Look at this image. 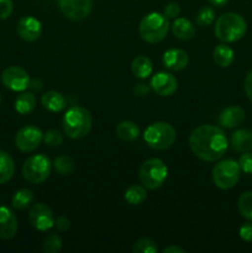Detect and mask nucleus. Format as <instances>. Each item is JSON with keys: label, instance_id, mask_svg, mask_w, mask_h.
Listing matches in <instances>:
<instances>
[{"label": "nucleus", "instance_id": "nucleus-1", "mask_svg": "<svg viewBox=\"0 0 252 253\" xmlns=\"http://www.w3.org/2000/svg\"><path fill=\"white\" fill-rule=\"evenodd\" d=\"M189 147L193 155L205 162H216L226 153L229 142L222 128L202 125L190 132Z\"/></svg>", "mask_w": 252, "mask_h": 253}, {"label": "nucleus", "instance_id": "nucleus-2", "mask_svg": "<svg viewBox=\"0 0 252 253\" xmlns=\"http://www.w3.org/2000/svg\"><path fill=\"white\" fill-rule=\"evenodd\" d=\"M93 118L85 108L73 105L66 111L62 119V127L67 137L72 140H81L85 137L91 130Z\"/></svg>", "mask_w": 252, "mask_h": 253}, {"label": "nucleus", "instance_id": "nucleus-3", "mask_svg": "<svg viewBox=\"0 0 252 253\" xmlns=\"http://www.w3.org/2000/svg\"><path fill=\"white\" fill-rule=\"evenodd\" d=\"M247 31V22L236 12H225L217 17L215 22V36L224 43H232L245 36Z\"/></svg>", "mask_w": 252, "mask_h": 253}, {"label": "nucleus", "instance_id": "nucleus-4", "mask_svg": "<svg viewBox=\"0 0 252 253\" xmlns=\"http://www.w3.org/2000/svg\"><path fill=\"white\" fill-rule=\"evenodd\" d=\"M169 27V21L165 15L160 12H150L141 20L138 31L143 41L155 44L166 39Z\"/></svg>", "mask_w": 252, "mask_h": 253}, {"label": "nucleus", "instance_id": "nucleus-5", "mask_svg": "<svg viewBox=\"0 0 252 253\" xmlns=\"http://www.w3.org/2000/svg\"><path fill=\"white\" fill-rule=\"evenodd\" d=\"M143 138L146 143L153 150L165 151L172 147L173 143L175 142L177 132L170 124L160 121V123L151 124L146 128L143 132Z\"/></svg>", "mask_w": 252, "mask_h": 253}, {"label": "nucleus", "instance_id": "nucleus-6", "mask_svg": "<svg viewBox=\"0 0 252 253\" xmlns=\"http://www.w3.org/2000/svg\"><path fill=\"white\" fill-rule=\"evenodd\" d=\"M168 175V168L160 158H150L141 165L138 178L147 189H158L162 187Z\"/></svg>", "mask_w": 252, "mask_h": 253}, {"label": "nucleus", "instance_id": "nucleus-7", "mask_svg": "<svg viewBox=\"0 0 252 253\" xmlns=\"http://www.w3.org/2000/svg\"><path fill=\"white\" fill-rule=\"evenodd\" d=\"M52 163L44 155H32L22 165V177L31 184H41L49 177Z\"/></svg>", "mask_w": 252, "mask_h": 253}, {"label": "nucleus", "instance_id": "nucleus-8", "mask_svg": "<svg viewBox=\"0 0 252 253\" xmlns=\"http://www.w3.org/2000/svg\"><path fill=\"white\" fill-rule=\"evenodd\" d=\"M241 169L236 161L222 160L215 165L212 169V182L220 189H231L237 184Z\"/></svg>", "mask_w": 252, "mask_h": 253}, {"label": "nucleus", "instance_id": "nucleus-9", "mask_svg": "<svg viewBox=\"0 0 252 253\" xmlns=\"http://www.w3.org/2000/svg\"><path fill=\"white\" fill-rule=\"evenodd\" d=\"M43 141V133L37 126L26 125L17 131L15 145L21 152H32L37 150Z\"/></svg>", "mask_w": 252, "mask_h": 253}, {"label": "nucleus", "instance_id": "nucleus-10", "mask_svg": "<svg viewBox=\"0 0 252 253\" xmlns=\"http://www.w3.org/2000/svg\"><path fill=\"white\" fill-rule=\"evenodd\" d=\"M29 221L34 229L39 231H48L54 226V215L51 208L43 203L32 205L29 211Z\"/></svg>", "mask_w": 252, "mask_h": 253}, {"label": "nucleus", "instance_id": "nucleus-11", "mask_svg": "<svg viewBox=\"0 0 252 253\" xmlns=\"http://www.w3.org/2000/svg\"><path fill=\"white\" fill-rule=\"evenodd\" d=\"M29 73L19 66H10L1 73V83L12 91H25L30 86Z\"/></svg>", "mask_w": 252, "mask_h": 253}, {"label": "nucleus", "instance_id": "nucleus-12", "mask_svg": "<svg viewBox=\"0 0 252 253\" xmlns=\"http://www.w3.org/2000/svg\"><path fill=\"white\" fill-rule=\"evenodd\" d=\"M62 14L73 21L86 19L93 9V0H58Z\"/></svg>", "mask_w": 252, "mask_h": 253}, {"label": "nucleus", "instance_id": "nucleus-13", "mask_svg": "<svg viewBox=\"0 0 252 253\" xmlns=\"http://www.w3.org/2000/svg\"><path fill=\"white\" fill-rule=\"evenodd\" d=\"M151 89L160 96H170L177 91L178 81L172 73L158 72L151 79Z\"/></svg>", "mask_w": 252, "mask_h": 253}, {"label": "nucleus", "instance_id": "nucleus-14", "mask_svg": "<svg viewBox=\"0 0 252 253\" xmlns=\"http://www.w3.org/2000/svg\"><path fill=\"white\" fill-rule=\"evenodd\" d=\"M17 35L26 42H34L40 39L42 34V25L40 20L34 16H22L16 25Z\"/></svg>", "mask_w": 252, "mask_h": 253}, {"label": "nucleus", "instance_id": "nucleus-15", "mask_svg": "<svg viewBox=\"0 0 252 253\" xmlns=\"http://www.w3.org/2000/svg\"><path fill=\"white\" fill-rule=\"evenodd\" d=\"M163 66L172 72H179L187 68L189 63V56L185 51L179 48H170L163 53Z\"/></svg>", "mask_w": 252, "mask_h": 253}, {"label": "nucleus", "instance_id": "nucleus-16", "mask_svg": "<svg viewBox=\"0 0 252 253\" xmlns=\"http://www.w3.org/2000/svg\"><path fill=\"white\" fill-rule=\"evenodd\" d=\"M17 229L19 224L14 211L6 207H0V239H12L16 235Z\"/></svg>", "mask_w": 252, "mask_h": 253}, {"label": "nucleus", "instance_id": "nucleus-17", "mask_svg": "<svg viewBox=\"0 0 252 253\" xmlns=\"http://www.w3.org/2000/svg\"><path fill=\"white\" fill-rule=\"evenodd\" d=\"M246 118V113L242 108L236 105L227 106L220 113L219 124L222 127L234 128L241 125Z\"/></svg>", "mask_w": 252, "mask_h": 253}, {"label": "nucleus", "instance_id": "nucleus-18", "mask_svg": "<svg viewBox=\"0 0 252 253\" xmlns=\"http://www.w3.org/2000/svg\"><path fill=\"white\" fill-rule=\"evenodd\" d=\"M173 35L177 39L183 40V41H188L192 40L195 36V26L190 20L185 19V17H177L174 21L170 25Z\"/></svg>", "mask_w": 252, "mask_h": 253}, {"label": "nucleus", "instance_id": "nucleus-19", "mask_svg": "<svg viewBox=\"0 0 252 253\" xmlns=\"http://www.w3.org/2000/svg\"><path fill=\"white\" fill-rule=\"evenodd\" d=\"M41 103L43 105V108L51 111V113H59V111L66 109L67 99L59 91L49 90L42 95Z\"/></svg>", "mask_w": 252, "mask_h": 253}, {"label": "nucleus", "instance_id": "nucleus-20", "mask_svg": "<svg viewBox=\"0 0 252 253\" xmlns=\"http://www.w3.org/2000/svg\"><path fill=\"white\" fill-rule=\"evenodd\" d=\"M231 146L237 152H250L252 151V131L241 128L231 135Z\"/></svg>", "mask_w": 252, "mask_h": 253}, {"label": "nucleus", "instance_id": "nucleus-21", "mask_svg": "<svg viewBox=\"0 0 252 253\" xmlns=\"http://www.w3.org/2000/svg\"><path fill=\"white\" fill-rule=\"evenodd\" d=\"M212 58L214 62L221 68H227L232 64L235 59V52L234 49L226 43H220L217 44L212 52Z\"/></svg>", "mask_w": 252, "mask_h": 253}, {"label": "nucleus", "instance_id": "nucleus-22", "mask_svg": "<svg viewBox=\"0 0 252 253\" xmlns=\"http://www.w3.org/2000/svg\"><path fill=\"white\" fill-rule=\"evenodd\" d=\"M152 62L146 56H137L131 63V72L138 79H146L152 74Z\"/></svg>", "mask_w": 252, "mask_h": 253}, {"label": "nucleus", "instance_id": "nucleus-23", "mask_svg": "<svg viewBox=\"0 0 252 253\" xmlns=\"http://www.w3.org/2000/svg\"><path fill=\"white\" fill-rule=\"evenodd\" d=\"M15 174V162L11 156L0 150V184H5Z\"/></svg>", "mask_w": 252, "mask_h": 253}, {"label": "nucleus", "instance_id": "nucleus-24", "mask_svg": "<svg viewBox=\"0 0 252 253\" xmlns=\"http://www.w3.org/2000/svg\"><path fill=\"white\" fill-rule=\"evenodd\" d=\"M36 108V96L31 91H24L15 99V110L20 115H27Z\"/></svg>", "mask_w": 252, "mask_h": 253}, {"label": "nucleus", "instance_id": "nucleus-25", "mask_svg": "<svg viewBox=\"0 0 252 253\" xmlns=\"http://www.w3.org/2000/svg\"><path fill=\"white\" fill-rule=\"evenodd\" d=\"M116 135L125 142H132L140 136V128L132 121H121L116 126Z\"/></svg>", "mask_w": 252, "mask_h": 253}, {"label": "nucleus", "instance_id": "nucleus-26", "mask_svg": "<svg viewBox=\"0 0 252 253\" xmlns=\"http://www.w3.org/2000/svg\"><path fill=\"white\" fill-rule=\"evenodd\" d=\"M34 199V193L27 189V188H22V189H19L14 194L11 199V205L16 210H25L31 207Z\"/></svg>", "mask_w": 252, "mask_h": 253}, {"label": "nucleus", "instance_id": "nucleus-27", "mask_svg": "<svg viewBox=\"0 0 252 253\" xmlns=\"http://www.w3.org/2000/svg\"><path fill=\"white\" fill-rule=\"evenodd\" d=\"M147 198V192L146 188L142 185L133 184L128 187L125 192V200L130 205H140Z\"/></svg>", "mask_w": 252, "mask_h": 253}, {"label": "nucleus", "instance_id": "nucleus-28", "mask_svg": "<svg viewBox=\"0 0 252 253\" xmlns=\"http://www.w3.org/2000/svg\"><path fill=\"white\" fill-rule=\"evenodd\" d=\"M52 166L61 175H71L76 168L73 158L69 156H58L57 158H54Z\"/></svg>", "mask_w": 252, "mask_h": 253}, {"label": "nucleus", "instance_id": "nucleus-29", "mask_svg": "<svg viewBox=\"0 0 252 253\" xmlns=\"http://www.w3.org/2000/svg\"><path fill=\"white\" fill-rule=\"evenodd\" d=\"M239 211L245 219L252 221V192H245L240 195L239 202H237Z\"/></svg>", "mask_w": 252, "mask_h": 253}, {"label": "nucleus", "instance_id": "nucleus-30", "mask_svg": "<svg viewBox=\"0 0 252 253\" xmlns=\"http://www.w3.org/2000/svg\"><path fill=\"white\" fill-rule=\"evenodd\" d=\"M62 249V239L58 234L52 232L44 237L42 242V251L44 253H57Z\"/></svg>", "mask_w": 252, "mask_h": 253}, {"label": "nucleus", "instance_id": "nucleus-31", "mask_svg": "<svg viewBox=\"0 0 252 253\" xmlns=\"http://www.w3.org/2000/svg\"><path fill=\"white\" fill-rule=\"evenodd\" d=\"M215 20V10L211 6H203L200 7L198 11L197 17H195V22L198 26L207 27L214 22Z\"/></svg>", "mask_w": 252, "mask_h": 253}, {"label": "nucleus", "instance_id": "nucleus-32", "mask_svg": "<svg viewBox=\"0 0 252 253\" xmlns=\"http://www.w3.org/2000/svg\"><path fill=\"white\" fill-rule=\"evenodd\" d=\"M133 253H157L158 247L153 240L148 239V237H142L132 247Z\"/></svg>", "mask_w": 252, "mask_h": 253}, {"label": "nucleus", "instance_id": "nucleus-33", "mask_svg": "<svg viewBox=\"0 0 252 253\" xmlns=\"http://www.w3.org/2000/svg\"><path fill=\"white\" fill-rule=\"evenodd\" d=\"M63 141V133L56 128H51L43 133V142L49 147H59Z\"/></svg>", "mask_w": 252, "mask_h": 253}, {"label": "nucleus", "instance_id": "nucleus-34", "mask_svg": "<svg viewBox=\"0 0 252 253\" xmlns=\"http://www.w3.org/2000/svg\"><path fill=\"white\" fill-rule=\"evenodd\" d=\"M239 166L241 172L246 173V174H252V152H244V155L240 157Z\"/></svg>", "mask_w": 252, "mask_h": 253}, {"label": "nucleus", "instance_id": "nucleus-35", "mask_svg": "<svg viewBox=\"0 0 252 253\" xmlns=\"http://www.w3.org/2000/svg\"><path fill=\"white\" fill-rule=\"evenodd\" d=\"M180 14V5L178 2L172 1L169 4H167L163 9V15L167 17L168 20L169 19H177Z\"/></svg>", "mask_w": 252, "mask_h": 253}, {"label": "nucleus", "instance_id": "nucleus-36", "mask_svg": "<svg viewBox=\"0 0 252 253\" xmlns=\"http://www.w3.org/2000/svg\"><path fill=\"white\" fill-rule=\"evenodd\" d=\"M14 4L12 0H0V20H6L11 16Z\"/></svg>", "mask_w": 252, "mask_h": 253}, {"label": "nucleus", "instance_id": "nucleus-37", "mask_svg": "<svg viewBox=\"0 0 252 253\" xmlns=\"http://www.w3.org/2000/svg\"><path fill=\"white\" fill-rule=\"evenodd\" d=\"M240 237L246 242H252V222H246L240 227Z\"/></svg>", "mask_w": 252, "mask_h": 253}, {"label": "nucleus", "instance_id": "nucleus-38", "mask_svg": "<svg viewBox=\"0 0 252 253\" xmlns=\"http://www.w3.org/2000/svg\"><path fill=\"white\" fill-rule=\"evenodd\" d=\"M150 91L151 86L146 85V84L143 83L136 84V85L133 86V94H135L137 98H145V96H147L148 94H150Z\"/></svg>", "mask_w": 252, "mask_h": 253}, {"label": "nucleus", "instance_id": "nucleus-39", "mask_svg": "<svg viewBox=\"0 0 252 253\" xmlns=\"http://www.w3.org/2000/svg\"><path fill=\"white\" fill-rule=\"evenodd\" d=\"M54 226H56L57 230H59V231H67V230L71 227V221H69L68 217L59 216L57 217V220L54 221Z\"/></svg>", "mask_w": 252, "mask_h": 253}, {"label": "nucleus", "instance_id": "nucleus-40", "mask_svg": "<svg viewBox=\"0 0 252 253\" xmlns=\"http://www.w3.org/2000/svg\"><path fill=\"white\" fill-rule=\"evenodd\" d=\"M244 86H245V93H246L247 98H249L250 101L252 103V71H250L249 73H247L246 78H245Z\"/></svg>", "mask_w": 252, "mask_h": 253}, {"label": "nucleus", "instance_id": "nucleus-41", "mask_svg": "<svg viewBox=\"0 0 252 253\" xmlns=\"http://www.w3.org/2000/svg\"><path fill=\"white\" fill-rule=\"evenodd\" d=\"M163 253H184V250L178 246H168L163 250Z\"/></svg>", "mask_w": 252, "mask_h": 253}, {"label": "nucleus", "instance_id": "nucleus-42", "mask_svg": "<svg viewBox=\"0 0 252 253\" xmlns=\"http://www.w3.org/2000/svg\"><path fill=\"white\" fill-rule=\"evenodd\" d=\"M212 6H216V7H221L224 5H226L229 2V0H208Z\"/></svg>", "mask_w": 252, "mask_h": 253}, {"label": "nucleus", "instance_id": "nucleus-43", "mask_svg": "<svg viewBox=\"0 0 252 253\" xmlns=\"http://www.w3.org/2000/svg\"><path fill=\"white\" fill-rule=\"evenodd\" d=\"M30 86H31V88H34L35 90H40V89L42 88V83L40 81H37V79H34V81L30 82Z\"/></svg>", "mask_w": 252, "mask_h": 253}, {"label": "nucleus", "instance_id": "nucleus-44", "mask_svg": "<svg viewBox=\"0 0 252 253\" xmlns=\"http://www.w3.org/2000/svg\"><path fill=\"white\" fill-rule=\"evenodd\" d=\"M0 104H1V95H0Z\"/></svg>", "mask_w": 252, "mask_h": 253}]
</instances>
